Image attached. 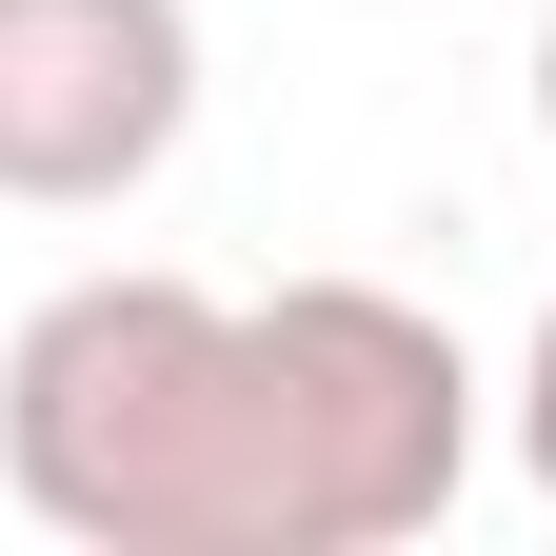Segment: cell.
I'll list each match as a JSON object with an SVG mask.
<instances>
[{
    "instance_id": "1",
    "label": "cell",
    "mask_w": 556,
    "mask_h": 556,
    "mask_svg": "<svg viewBox=\"0 0 556 556\" xmlns=\"http://www.w3.org/2000/svg\"><path fill=\"white\" fill-rule=\"evenodd\" d=\"M477 457L457 338L378 278H60L0 338V477L80 556H397Z\"/></svg>"
},
{
    "instance_id": "2",
    "label": "cell",
    "mask_w": 556,
    "mask_h": 556,
    "mask_svg": "<svg viewBox=\"0 0 556 556\" xmlns=\"http://www.w3.org/2000/svg\"><path fill=\"white\" fill-rule=\"evenodd\" d=\"M199 119V21L179 0H0V199L80 219L139 199Z\"/></svg>"
},
{
    "instance_id": "3",
    "label": "cell",
    "mask_w": 556,
    "mask_h": 556,
    "mask_svg": "<svg viewBox=\"0 0 556 556\" xmlns=\"http://www.w3.org/2000/svg\"><path fill=\"white\" fill-rule=\"evenodd\" d=\"M517 457H536V497H556V318H536V378H517Z\"/></svg>"
},
{
    "instance_id": "4",
    "label": "cell",
    "mask_w": 556,
    "mask_h": 556,
    "mask_svg": "<svg viewBox=\"0 0 556 556\" xmlns=\"http://www.w3.org/2000/svg\"><path fill=\"white\" fill-rule=\"evenodd\" d=\"M536 119H556V21H536Z\"/></svg>"
}]
</instances>
